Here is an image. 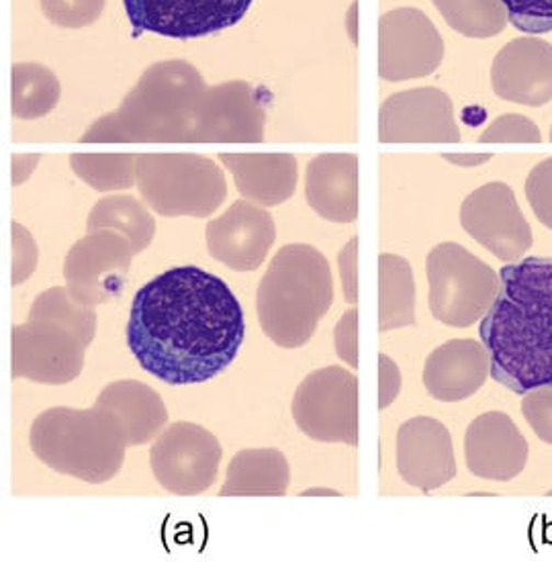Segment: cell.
Here are the masks:
<instances>
[{"label":"cell","instance_id":"cell-42","mask_svg":"<svg viewBox=\"0 0 552 562\" xmlns=\"http://www.w3.org/2000/svg\"><path fill=\"white\" fill-rule=\"evenodd\" d=\"M444 160L454 164V166L471 168V166H481V164L489 162L492 154H444Z\"/></svg>","mask_w":552,"mask_h":562},{"label":"cell","instance_id":"cell-32","mask_svg":"<svg viewBox=\"0 0 552 562\" xmlns=\"http://www.w3.org/2000/svg\"><path fill=\"white\" fill-rule=\"evenodd\" d=\"M40 4L47 21L66 30L89 27L105 9V0H40Z\"/></svg>","mask_w":552,"mask_h":562},{"label":"cell","instance_id":"cell-24","mask_svg":"<svg viewBox=\"0 0 552 562\" xmlns=\"http://www.w3.org/2000/svg\"><path fill=\"white\" fill-rule=\"evenodd\" d=\"M94 405L120 419L127 446L148 445L168 426L165 401L151 386L139 381H117L106 385Z\"/></svg>","mask_w":552,"mask_h":562},{"label":"cell","instance_id":"cell-3","mask_svg":"<svg viewBox=\"0 0 552 562\" xmlns=\"http://www.w3.org/2000/svg\"><path fill=\"white\" fill-rule=\"evenodd\" d=\"M205 92L203 76L193 64H154L113 113L90 125L82 144H191Z\"/></svg>","mask_w":552,"mask_h":562},{"label":"cell","instance_id":"cell-40","mask_svg":"<svg viewBox=\"0 0 552 562\" xmlns=\"http://www.w3.org/2000/svg\"><path fill=\"white\" fill-rule=\"evenodd\" d=\"M357 250H359V239L352 237L342 252L338 254V268L342 277L343 295L348 303L359 301V281H357Z\"/></svg>","mask_w":552,"mask_h":562},{"label":"cell","instance_id":"cell-4","mask_svg":"<svg viewBox=\"0 0 552 562\" xmlns=\"http://www.w3.org/2000/svg\"><path fill=\"white\" fill-rule=\"evenodd\" d=\"M334 301L326 256L307 244L283 246L258 284L256 311L262 331L279 348H301L314 338Z\"/></svg>","mask_w":552,"mask_h":562},{"label":"cell","instance_id":"cell-36","mask_svg":"<svg viewBox=\"0 0 552 562\" xmlns=\"http://www.w3.org/2000/svg\"><path fill=\"white\" fill-rule=\"evenodd\" d=\"M522 414L538 438L552 446V385L528 391L522 401Z\"/></svg>","mask_w":552,"mask_h":562},{"label":"cell","instance_id":"cell-17","mask_svg":"<svg viewBox=\"0 0 552 562\" xmlns=\"http://www.w3.org/2000/svg\"><path fill=\"white\" fill-rule=\"evenodd\" d=\"M213 260L236 272H252L264 265L277 239L272 215L250 201H236L205 227Z\"/></svg>","mask_w":552,"mask_h":562},{"label":"cell","instance_id":"cell-7","mask_svg":"<svg viewBox=\"0 0 552 562\" xmlns=\"http://www.w3.org/2000/svg\"><path fill=\"white\" fill-rule=\"evenodd\" d=\"M433 319L450 327H471L492 310L502 279L487 262L461 244L444 241L426 258Z\"/></svg>","mask_w":552,"mask_h":562},{"label":"cell","instance_id":"cell-41","mask_svg":"<svg viewBox=\"0 0 552 562\" xmlns=\"http://www.w3.org/2000/svg\"><path fill=\"white\" fill-rule=\"evenodd\" d=\"M37 162H40V156H37V154H31V156L15 154V156H13V184H15V187L23 184V182L30 178L31 172L35 170Z\"/></svg>","mask_w":552,"mask_h":562},{"label":"cell","instance_id":"cell-9","mask_svg":"<svg viewBox=\"0 0 552 562\" xmlns=\"http://www.w3.org/2000/svg\"><path fill=\"white\" fill-rule=\"evenodd\" d=\"M137 256L127 237L115 229H94L78 239L64 262V279L78 303L97 307L120 299Z\"/></svg>","mask_w":552,"mask_h":562},{"label":"cell","instance_id":"cell-16","mask_svg":"<svg viewBox=\"0 0 552 562\" xmlns=\"http://www.w3.org/2000/svg\"><path fill=\"white\" fill-rule=\"evenodd\" d=\"M267 109L255 87L232 80L211 87L199 104L191 144H260Z\"/></svg>","mask_w":552,"mask_h":562},{"label":"cell","instance_id":"cell-14","mask_svg":"<svg viewBox=\"0 0 552 562\" xmlns=\"http://www.w3.org/2000/svg\"><path fill=\"white\" fill-rule=\"evenodd\" d=\"M461 225L469 236L502 262H516L532 248V229L506 182H487L461 205Z\"/></svg>","mask_w":552,"mask_h":562},{"label":"cell","instance_id":"cell-35","mask_svg":"<svg viewBox=\"0 0 552 562\" xmlns=\"http://www.w3.org/2000/svg\"><path fill=\"white\" fill-rule=\"evenodd\" d=\"M526 199L538 222L552 229V158L537 164L526 178Z\"/></svg>","mask_w":552,"mask_h":562},{"label":"cell","instance_id":"cell-11","mask_svg":"<svg viewBox=\"0 0 552 562\" xmlns=\"http://www.w3.org/2000/svg\"><path fill=\"white\" fill-rule=\"evenodd\" d=\"M87 344L54 319L27 317L13 327V379L42 385H68L85 369Z\"/></svg>","mask_w":552,"mask_h":562},{"label":"cell","instance_id":"cell-12","mask_svg":"<svg viewBox=\"0 0 552 562\" xmlns=\"http://www.w3.org/2000/svg\"><path fill=\"white\" fill-rule=\"evenodd\" d=\"M444 58V40L418 9H393L379 21V76L387 82L424 78Z\"/></svg>","mask_w":552,"mask_h":562},{"label":"cell","instance_id":"cell-30","mask_svg":"<svg viewBox=\"0 0 552 562\" xmlns=\"http://www.w3.org/2000/svg\"><path fill=\"white\" fill-rule=\"evenodd\" d=\"M70 166L99 193L132 189L137 182V154H72Z\"/></svg>","mask_w":552,"mask_h":562},{"label":"cell","instance_id":"cell-2","mask_svg":"<svg viewBox=\"0 0 552 562\" xmlns=\"http://www.w3.org/2000/svg\"><path fill=\"white\" fill-rule=\"evenodd\" d=\"M502 291L481 319L478 336L493 381L526 395L552 385V260L526 258L499 272Z\"/></svg>","mask_w":552,"mask_h":562},{"label":"cell","instance_id":"cell-25","mask_svg":"<svg viewBox=\"0 0 552 562\" xmlns=\"http://www.w3.org/2000/svg\"><path fill=\"white\" fill-rule=\"evenodd\" d=\"M291 469L281 450L260 448L238 452L225 476L222 497H283Z\"/></svg>","mask_w":552,"mask_h":562},{"label":"cell","instance_id":"cell-26","mask_svg":"<svg viewBox=\"0 0 552 562\" xmlns=\"http://www.w3.org/2000/svg\"><path fill=\"white\" fill-rule=\"evenodd\" d=\"M416 324V282L412 265L397 254L379 256V329L387 334Z\"/></svg>","mask_w":552,"mask_h":562},{"label":"cell","instance_id":"cell-37","mask_svg":"<svg viewBox=\"0 0 552 562\" xmlns=\"http://www.w3.org/2000/svg\"><path fill=\"white\" fill-rule=\"evenodd\" d=\"M37 267V246L30 232L13 223V286H19L30 279Z\"/></svg>","mask_w":552,"mask_h":562},{"label":"cell","instance_id":"cell-38","mask_svg":"<svg viewBox=\"0 0 552 562\" xmlns=\"http://www.w3.org/2000/svg\"><path fill=\"white\" fill-rule=\"evenodd\" d=\"M336 355L350 369L359 367V311L348 310L334 329Z\"/></svg>","mask_w":552,"mask_h":562},{"label":"cell","instance_id":"cell-8","mask_svg":"<svg viewBox=\"0 0 552 562\" xmlns=\"http://www.w3.org/2000/svg\"><path fill=\"white\" fill-rule=\"evenodd\" d=\"M293 419L315 442L359 445V379L350 370H315L297 386Z\"/></svg>","mask_w":552,"mask_h":562},{"label":"cell","instance_id":"cell-34","mask_svg":"<svg viewBox=\"0 0 552 562\" xmlns=\"http://www.w3.org/2000/svg\"><path fill=\"white\" fill-rule=\"evenodd\" d=\"M509 23L522 33L552 31V0H502Z\"/></svg>","mask_w":552,"mask_h":562},{"label":"cell","instance_id":"cell-6","mask_svg":"<svg viewBox=\"0 0 552 562\" xmlns=\"http://www.w3.org/2000/svg\"><path fill=\"white\" fill-rule=\"evenodd\" d=\"M135 184L162 217H210L227 196L222 168L201 154H137Z\"/></svg>","mask_w":552,"mask_h":562},{"label":"cell","instance_id":"cell-43","mask_svg":"<svg viewBox=\"0 0 552 562\" xmlns=\"http://www.w3.org/2000/svg\"><path fill=\"white\" fill-rule=\"evenodd\" d=\"M547 495H551V497H552V488H551V491H549V493H547Z\"/></svg>","mask_w":552,"mask_h":562},{"label":"cell","instance_id":"cell-15","mask_svg":"<svg viewBox=\"0 0 552 562\" xmlns=\"http://www.w3.org/2000/svg\"><path fill=\"white\" fill-rule=\"evenodd\" d=\"M381 144H459L461 130L447 92L433 87L388 97L379 111Z\"/></svg>","mask_w":552,"mask_h":562},{"label":"cell","instance_id":"cell-10","mask_svg":"<svg viewBox=\"0 0 552 562\" xmlns=\"http://www.w3.org/2000/svg\"><path fill=\"white\" fill-rule=\"evenodd\" d=\"M222 462V445L196 424L166 426L149 448L151 473L174 495H201L213 487Z\"/></svg>","mask_w":552,"mask_h":562},{"label":"cell","instance_id":"cell-39","mask_svg":"<svg viewBox=\"0 0 552 562\" xmlns=\"http://www.w3.org/2000/svg\"><path fill=\"white\" fill-rule=\"evenodd\" d=\"M402 391V370L388 358L379 355V409H387Z\"/></svg>","mask_w":552,"mask_h":562},{"label":"cell","instance_id":"cell-33","mask_svg":"<svg viewBox=\"0 0 552 562\" xmlns=\"http://www.w3.org/2000/svg\"><path fill=\"white\" fill-rule=\"evenodd\" d=\"M481 144H540L542 135L537 123L523 115L508 113L495 119L478 137Z\"/></svg>","mask_w":552,"mask_h":562},{"label":"cell","instance_id":"cell-21","mask_svg":"<svg viewBox=\"0 0 552 562\" xmlns=\"http://www.w3.org/2000/svg\"><path fill=\"white\" fill-rule=\"evenodd\" d=\"M492 376V360L485 344L450 340L428 356L424 385L436 401L457 403L469 400Z\"/></svg>","mask_w":552,"mask_h":562},{"label":"cell","instance_id":"cell-29","mask_svg":"<svg viewBox=\"0 0 552 562\" xmlns=\"http://www.w3.org/2000/svg\"><path fill=\"white\" fill-rule=\"evenodd\" d=\"M450 30L471 40H487L506 30L508 11L502 0H432Z\"/></svg>","mask_w":552,"mask_h":562},{"label":"cell","instance_id":"cell-18","mask_svg":"<svg viewBox=\"0 0 552 562\" xmlns=\"http://www.w3.org/2000/svg\"><path fill=\"white\" fill-rule=\"evenodd\" d=\"M397 471L409 487L430 493L457 476L454 446L447 426L433 417H414L397 431Z\"/></svg>","mask_w":552,"mask_h":562},{"label":"cell","instance_id":"cell-31","mask_svg":"<svg viewBox=\"0 0 552 562\" xmlns=\"http://www.w3.org/2000/svg\"><path fill=\"white\" fill-rule=\"evenodd\" d=\"M30 317H45L70 327L87 346H90L97 336V311L94 307L78 303L75 296L70 295L68 286H52L44 291L33 301Z\"/></svg>","mask_w":552,"mask_h":562},{"label":"cell","instance_id":"cell-27","mask_svg":"<svg viewBox=\"0 0 552 562\" xmlns=\"http://www.w3.org/2000/svg\"><path fill=\"white\" fill-rule=\"evenodd\" d=\"M87 229H115L127 237L135 254H142L154 239L156 222L148 207L129 194H113L90 209Z\"/></svg>","mask_w":552,"mask_h":562},{"label":"cell","instance_id":"cell-1","mask_svg":"<svg viewBox=\"0 0 552 562\" xmlns=\"http://www.w3.org/2000/svg\"><path fill=\"white\" fill-rule=\"evenodd\" d=\"M244 310L224 279L196 267L166 270L134 296L125 340L137 364L166 385H199L238 356Z\"/></svg>","mask_w":552,"mask_h":562},{"label":"cell","instance_id":"cell-19","mask_svg":"<svg viewBox=\"0 0 552 562\" xmlns=\"http://www.w3.org/2000/svg\"><path fill=\"white\" fill-rule=\"evenodd\" d=\"M492 87L508 103H551L552 45L534 35L511 40L493 59Z\"/></svg>","mask_w":552,"mask_h":562},{"label":"cell","instance_id":"cell-44","mask_svg":"<svg viewBox=\"0 0 552 562\" xmlns=\"http://www.w3.org/2000/svg\"><path fill=\"white\" fill-rule=\"evenodd\" d=\"M551 142H552V127H551Z\"/></svg>","mask_w":552,"mask_h":562},{"label":"cell","instance_id":"cell-20","mask_svg":"<svg viewBox=\"0 0 552 562\" xmlns=\"http://www.w3.org/2000/svg\"><path fill=\"white\" fill-rule=\"evenodd\" d=\"M464 459L471 474L508 483L522 473L528 462V442L509 415H478L464 434Z\"/></svg>","mask_w":552,"mask_h":562},{"label":"cell","instance_id":"cell-5","mask_svg":"<svg viewBox=\"0 0 552 562\" xmlns=\"http://www.w3.org/2000/svg\"><path fill=\"white\" fill-rule=\"evenodd\" d=\"M33 454L56 473L101 485L120 473L127 436L120 419L103 407H54L33 422Z\"/></svg>","mask_w":552,"mask_h":562},{"label":"cell","instance_id":"cell-22","mask_svg":"<svg viewBox=\"0 0 552 562\" xmlns=\"http://www.w3.org/2000/svg\"><path fill=\"white\" fill-rule=\"evenodd\" d=\"M305 199L326 222H357L359 158L354 154L315 156L305 172Z\"/></svg>","mask_w":552,"mask_h":562},{"label":"cell","instance_id":"cell-23","mask_svg":"<svg viewBox=\"0 0 552 562\" xmlns=\"http://www.w3.org/2000/svg\"><path fill=\"white\" fill-rule=\"evenodd\" d=\"M239 194L260 207H277L297 189V158L291 154H219Z\"/></svg>","mask_w":552,"mask_h":562},{"label":"cell","instance_id":"cell-13","mask_svg":"<svg viewBox=\"0 0 552 562\" xmlns=\"http://www.w3.org/2000/svg\"><path fill=\"white\" fill-rule=\"evenodd\" d=\"M255 0H123L134 37L156 33L174 40L205 37L234 27Z\"/></svg>","mask_w":552,"mask_h":562},{"label":"cell","instance_id":"cell-28","mask_svg":"<svg viewBox=\"0 0 552 562\" xmlns=\"http://www.w3.org/2000/svg\"><path fill=\"white\" fill-rule=\"evenodd\" d=\"M11 87V109L16 119L45 117L60 101V82L42 64H15Z\"/></svg>","mask_w":552,"mask_h":562}]
</instances>
